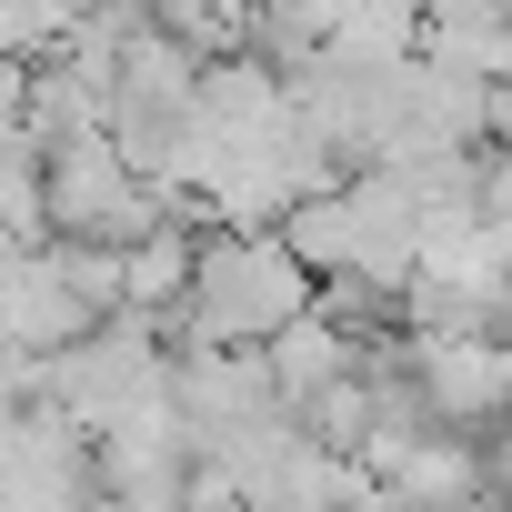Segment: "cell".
<instances>
[{
    "label": "cell",
    "mask_w": 512,
    "mask_h": 512,
    "mask_svg": "<svg viewBox=\"0 0 512 512\" xmlns=\"http://www.w3.org/2000/svg\"><path fill=\"white\" fill-rule=\"evenodd\" d=\"M402 362H412V392L442 432H492V412H502V342L492 332H412Z\"/></svg>",
    "instance_id": "cell-3"
},
{
    "label": "cell",
    "mask_w": 512,
    "mask_h": 512,
    "mask_svg": "<svg viewBox=\"0 0 512 512\" xmlns=\"http://www.w3.org/2000/svg\"><path fill=\"white\" fill-rule=\"evenodd\" d=\"M161 211H171V201H161L101 131L41 151V231H51V241H101V251H121V241H141Z\"/></svg>",
    "instance_id": "cell-2"
},
{
    "label": "cell",
    "mask_w": 512,
    "mask_h": 512,
    "mask_svg": "<svg viewBox=\"0 0 512 512\" xmlns=\"http://www.w3.org/2000/svg\"><path fill=\"white\" fill-rule=\"evenodd\" d=\"M312 302V272L292 262L282 231H201L191 241V282L171 302V342H221V352H262L292 312Z\"/></svg>",
    "instance_id": "cell-1"
},
{
    "label": "cell",
    "mask_w": 512,
    "mask_h": 512,
    "mask_svg": "<svg viewBox=\"0 0 512 512\" xmlns=\"http://www.w3.org/2000/svg\"><path fill=\"white\" fill-rule=\"evenodd\" d=\"M181 282H191V221H171V211H161L141 241H121V312H151V322H171Z\"/></svg>",
    "instance_id": "cell-4"
}]
</instances>
